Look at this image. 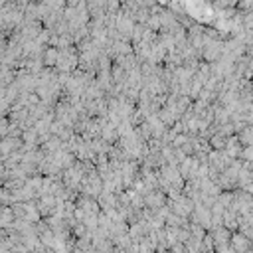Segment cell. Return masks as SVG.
<instances>
[{"mask_svg":"<svg viewBox=\"0 0 253 253\" xmlns=\"http://www.w3.org/2000/svg\"><path fill=\"white\" fill-rule=\"evenodd\" d=\"M235 245H239V247H245V239H237V237H235Z\"/></svg>","mask_w":253,"mask_h":253,"instance_id":"obj_1","label":"cell"}]
</instances>
